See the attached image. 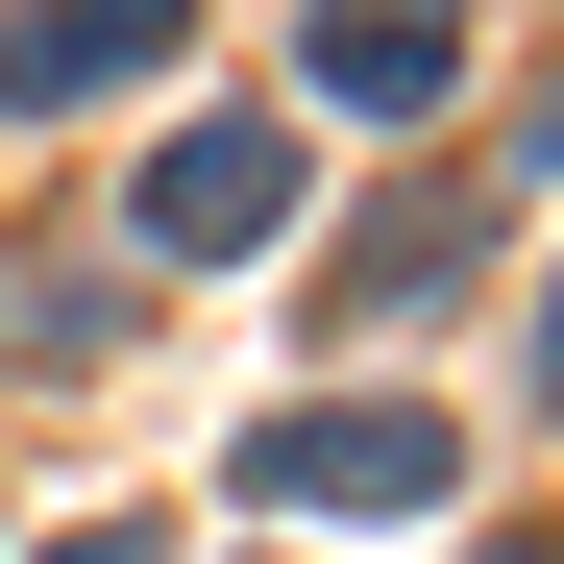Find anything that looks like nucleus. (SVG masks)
<instances>
[{
  "mask_svg": "<svg viewBox=\"0 0 564 564\" xmlns=\"http://www.w3.org/2000/svg\"><path fill=\"white\" fill-rule=\"evenodd\" d=\"M246 491L270 516H417V491H466V442L417 393H295V417H246Z\"/></svg>",
  "mask_w": 564,
  "mask_h": 564,
  "instance_id": "obj_1",
  "label": "nucleus"
},
{
  "mask_svg": "<svg viewBox=\"0 0 564 564\" xmlns=\"http://www.w3.org/2000/svg\"><path fill=\"white\" fill-rule=\"evenodd\" d=\"M270 221H295V123H270V99H197V123L148 148V197H123L148 270H246Z\"/></svg>",
  "mask_w": 564,
  "mask_h": 564,
  "instance_id": "obj_2",
  "label": "nucleus"
},
{
  "mask_svg": "<svg viewBox=\"0 0 564 564\" xmlns=\"http://www.w3.org/2000/svg\"><path fill=\"white\" fill-rule=\"evenodd\" d=\"M148 74H197V0H0V123L148 99Z\"/></svg>",
  "mask_w": 564,
  "mask_h": 564,
  "instance_id": "obj_3",
  "label": "nucleus"
},
{
  "mask_svg": "<svg viewBox=\"0 0 564 564\" xmlns=\"http://www.w3.org/2000/svg\"><path fill=\"white\" fill-rule=\"evenodd\" d=\"M466 246H491V172H417V197H368V246H344V295H319V319H368V344L442 319V270H466Z\"/></svg>",
  "mask_w": 564,
  "mask_h": 564,
  "instance_id": "obj_4",
  "label": "nucleus"
},
{
  "mask_svg": "<svg viewBox=\"0 0 564 564\" xmlns=\"http://www.w3.org/2000/svg\"><path fill=\"white\" fill-rule=\"evenodd\" d=\"M295 74H319L344 123H417L442 74H466V25H442V0H319V25H295Z\"/></svg>",
  "mask_w": 564,
  "mask_h": 564,
  "instance_id": "obj_5",
  "label": "nucleus"
},
{
  "mask_svg": "<svg viewBox=\"0 0 564 564\" xmlns=\"http://www.w3.org/2000/svg\"><path fill=\"white\" fill-rule=\"evenodd\" d=\"M50 564H172V540H148V516H74V540H50Z\"/></svg>",
  "mask_w": 564,
  "mask_h": 564,
  "instance_id": "obj_6",
  "label": "nucleus"
},
{
  "mask_svg": "<svg viewBox=\"0 0 564 564\" xmlns=\"http://www.w3.org/2000/svg\"><path fill=\"white\" fill-rule=\"evenodd\" d=\"M516 172H564V99H540V123H516Z\"/></svg>",
  "mask_w": 564,
  "mask_h": 564,
  "instance_id": "obj_7",
  "label": "nucleus"
},
{
  "mask_svg": "<svg viewBox=\"0 0 564 564\" xmlns=\"http://www.w3.org/2000/svg\"><path fill=\"white\" fill-rule=\"evenodd\" d=\"M540 393H564V295H540Z\"/></svg>",
  "mask_w": 564,
  "mask_h": 564,
  "instance_id": "obj_8",
  "label": "nucleus"
},
{
  "mask_svg": "<svg viewBox=\"0 0 564 564\" xmlns=\"http://www.w3.org/2000/svg\"><path fill=\"white\" fill-rule=\"evenodd\" d=\"M491 564H564V540H491Z\"/></svg>",
  "mask_w": 564,
  "mask_h": 564,
  "instance_id": "obj_9",
  "label": "nucleus"
}]
</instances>
